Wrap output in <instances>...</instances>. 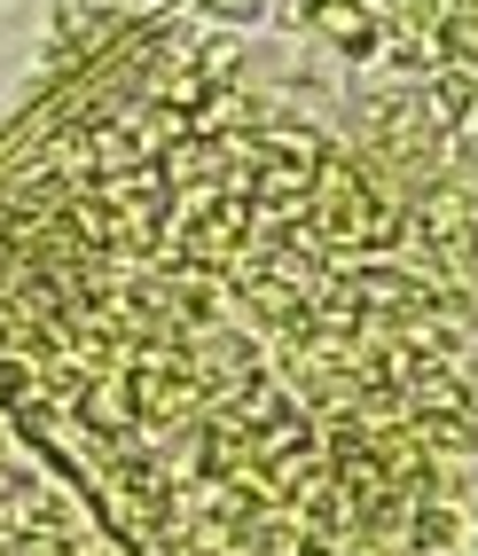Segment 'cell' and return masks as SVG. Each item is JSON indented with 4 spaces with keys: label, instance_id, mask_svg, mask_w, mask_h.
<instances>
[{
    "label": "cell",
    "instance_id": "1",
    "mask_svg": "<svg viewBox=\"0 0 478 556\" xmlns=\"http://www.w3.org/2000/svg\"><path fill=\"white\" fill-rule=\"evenodd\" d=\"M0 400L150 556H431L463 299L322 134L110 110L0 204Z\"/></svg>",
    "mask_w": 478,
    "mask_h": 556
}]
</instances>
